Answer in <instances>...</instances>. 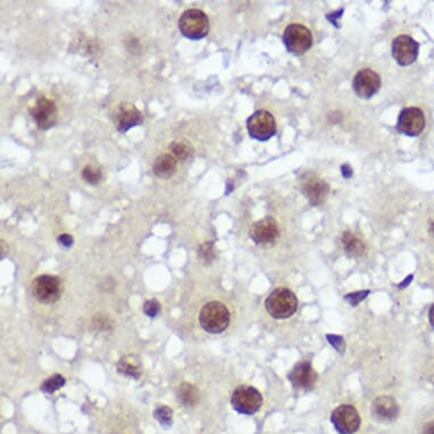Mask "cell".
<instances>
[{
    "label": "cell",
    "instance_id": "cell-3",
    "mask_svg": "<svg viewBox=\"0 0 434 434\" xmlns=\"http://www.w3.org/2000/svg\"><path fill=\"white\" fill-rule=\"evenodd\" d=\"M178 30L190 40H200L210 31V19L201 10L190 8L182 12L178 19Z\"/></svg>",
    "mask_w": 434,
    "mask_h": 434
},
{
    "label": "cell",
    "instance_id": "cell-14",
    "mask_svg": "<svg viewBox=\"0 0 434 434\" xmlns=\"http://www.w3.org/2000/svg\"><path fill=\"white\" fill-rule=\"evenodd\" d=\"M419 44L410 35H399L392 42V56L401 66L410 65L419 57Z\"/></svg>",
    "mask_w": 434,
    "mask_h": 434
},
{
    "label": "cell",
    "instance_id": "cell-6",
    "mask_svg": "<svg viewBox=\"0 0 434 434\" xmlns=\"http://www.w3.org/2000/svg\"><path fill=\"white\" fill-rule=\"evenodd\" d=\"M250 137L256 140L266 141L276 133L274 116L267 110H257L247 119Z\"/></svg>",
    "mask_w": 434,
    "mask_h": 434
},
{
    "label": "cell",
    "instance_id": "cell-12",
    "mask_svg": "<svg viewBox=\"0 0 434 434\" xmlns=\"http://www.w3.org/2000/svg\"><path fill=\"white\" fill-rule=\"evenodd\" d=\"M115 126L121 133H125L132 128L144 123V114L130 103H119L112 114Z\"/></svg>",
    "mask_w": 434,
    "mask_h": 434
},
{
    "label": "cell",
    "instance_id": "cell-33",
    "mask_svg": "<svg viewBox=\"0 0 434 434\" xmlns=\"http://www.w3.org/2000/svg\"><path fill=\"white\" fill-rule=\"evenodd\" d=\"M428 319H430V323H431L432 326L434 328V303L432 305L431 308H430V312H428Z\"/></svg>",
    "mask_w": 434,
    "mask_h": 434
},
{
    "label": "cell",
    "instance_id": "cell-8",
    "mask_svg": "<svg viewBox=\"0 0 434 434\" xmlns=\"http://www.w3.org/2000/svg\"><path fill=\"white\" fill-rule=\"evenodd\" d=\"M331 422L340 434L356 433L360 426V414L351 405H341L332 412Z\"/></svg>",
    "mask_w": 434,
    "mask_h": 434
},
{
    "label": "cell",
    "instance_id": "cell-13",
    "mask_svg": "<svg viewBox=\"0 0 434 434\" xmlns=\"http://www.w3.org/2000/svg\"><path fill=\"white\" fill-rule=\"evenodd\" d=\"M30 112L37 128L41 130H48L56 124L58 110L56 103L53 100L46 97L39 98L35 106L30 110Z\"/></svg>",
    "mask_w": 434,
    "mask_h": 434
},
{
    "label": "cell",
    "instance_id": "cell-22",
    "mask_svg": "<svg viewBox=\"0 0 434 434\" xmlns=\"http://www.w3.org/2000/svg\"><path fill=\"white\" fill-rule=\"evenodd\" d=\"M169 150L172 151L175 158L178 160H185L194 153V148L190 142L185 140L173 141Z\"/></svg>",
    "mask_w": 434,
    "mask_h": 434
},
{
    "label": "cell",
    "instance_id": "cell-35",
    "mask_svg": "<svg viewBox=\"0 0 434 434\" xmlns=\"http://www.w3.org/2000/svg\"><path fill=\"white\" fill-rule=\"evenodd\" d=\"M430 232H431V235L434 237V223L431 225V228H430Z\"/></svg>",
    "mask_w": 434,
    "mask_h": 434
},
{
    "label": "cell",
    "instance_id": "cell-19",
    "mask_svg": "<svg viewBox=\"0 0 434 434\" xmlns=\"http://www.w3.org/2000/svg\"><path fill=\"white\" fill-rule=\"evenodd\" d=\"M117 371L124 376L137 380L140 378L142 367H141L140 360H137V357L128 355L121 358L117 362Z\"/></svg>",
    "mask_w": 434,
    "mask_h": 434
},
{
    "label": "cell",
    "instance_id": "cell-18",
    "mask_svg": "<svg viewBox=\"0 0 434 434\" xmlns=\"http://www.w3.org/2000/svg\"><path fill=\"white\" fill-rule=\"evenodd\" d=\"M178 169V160L171 153H162L156 157L153 160V172L157 178H172Z\"/></svg>",
    "mask_w": 434,
    "mask_h": 434
},
{
    "label": "cell",
    "instance_id": "cell-16",
    "mask_svg": "<svg viewBox=\"0 0 434 434\" xmlns=\"http://www.w3.org/2000/svg\"><path fill=\"white\" fill-rule=\"evenodd\" d=\"M287 378L296 389L310 390L317 381V374L308 360H303L294 366L287 375Z\"/></svg>",
    "mask_w": 434,
    "mask_h": 434
},
{
    "label": "cell",
    "instance_id": "cell-1",
    "mask_svg": "<svg viewBox=\"0 0 434 434\" xmlns=\"http://www.w3.org/2000/svg\"><path fill=\"white\" fill-rule=\"evenodd\" d=\"M199 323L201 328L212 335H219L230 324V312L224 303L210 301L200 310Z\"/></svg>",
    "mask_w": 434,
    "mask_h": 434
},
{
    "label": "cell",
    "instance_id": "cell-27",
    "mask_svg": "<svg viewBox=\"0 0 434 434\" xmlns=\"http://www.w3.org/2000/svg\"><path fill=\"white\" fill-rule=\"evenodd\" d=\"M160 303L157 299L147 300L144 305V312L148 317H156L160 312Z\"/></svg>",
    "mask_w": 434,
    "mask_h": 434
},
{
    "label": "cell",
    "instance_id": "cell-4",
    "mask_svg": "<svg viewBox=\"0 0 434 434\" xmlns=\"http://www.w3.org/2000/svg\"><path fill=\"white\" fill-rule=\"evenodd\" d=\"M31 287L33 297L46 305L56 303L62 296V282L55 275H39L32 281Z\"/></svg>",
    "mask_w": 434,
    "mask_h": 434
},
{
    "label": "cell",
    "instance_id": "cell-28",
    "mask_svg": "<svg viewBox=\"0 0 434 434\" xmlns=\"http://www.w3.org/2000/svg\"><path fill=\"white\" fill-rule=\"evenodd\" d=\"M371 294L369 290L364 291H357V292H351V294H348L344 296V299L346 301L351 305V306L355 307L358 305V303H362V300L365 299L369 294Z\"/></svg>",
    "mask_w": 434,
    "mask_h": 434
},
{
    "label": "cell",
    "instance_id": "cell-15",
    "mask_svg": "<svg viewBox=\"0 0 434 434\" xmlns=\"http://www.w3.org/2000/svg\"><path fill=\"white\" fill-rule=\"evenodd\" d=\"M249 235L253 242L260 246H269V244H274L280 235L278 222L271 216L260 219L251 226Z\"/></svg>",
    "mask_w": 434,
    "mask_h": 434
},
{
    "label": "cell",
    "instance_id": "cell-17",
    "mask_svg": "<svg viewBox=\"0 0 434 434\" xmlns=\"http://www.w3.org/2000/svg\"><path fill=\"white\" fill-rule=\"evenodd\" d=\"M372 412L380 422H392L399 415V406L394 398L381 396L373 401Z\"/></svg>",
    "mask_w": 434,
    "mask_h": 434
},
{
    "label": "cell",
    "instance_id": "cell-24",
    "mask_svg": "<svg viewBox=\"0 0 434 434\" xmlns=\"http://www.w3.org/2000/svg\"><path fill=\"white\" fill-rule=\"evenodd\" d=\"M198 258L205 265H210L216 258V250L214 242H203L198 250Z\"/></svg>",
    "mask_w": 434,
    "mask_h": 434
},
{
    "label": "cell",
    "instance_id": "cell-9",
    "mask_svg": "<svg viewBox=\"0 0 434 434\" xmlns=\"http://www.w3.org/2000/svg\"><path fill=\"white\" fill-rule=\"evenodd\" d=\"M300 190L305 194V197L310 200V203L314 206L324 203L328 197L330 187L314 173H305L299 180Z\"/></svg>",
    "mask_w": 434,
    "mask_h": 434
},
{
    "label": "cell",
    "instance_id": "cell-23",
    "mask_svg": "<svg viewBox=\"0 0 434 434\" xmlns=\"http://www.w3.org/2000/svg\"><path fill=\"white\" fill-rule=\"evenodd\" d=\"M66 383V380L62 375L53 374L47 380H44V383L41 385V391L46 392V394H53L57 390H60V387H64Z\"/></svg>",
    "mask_w": 434,
    "mask_h": 434
},
{
    "label": "cell",
    "instance_id": "cell-2",
    "mask_svg": "<svg viewBox=\"0 0 434 434\" xmlns=\"http://www.w3.org/2000/svg\"><path fill=\"white\" fill-rule=\"evenodd\" d=\"M265 308L274 319H289L297 310L298 299L287 287H278L266 298Z\"/></svg>",
    "mask_w": 434,
    "mask_h": 434
},
{
    "label": "cell",
    "instance_id": "cell-31",
    "mask_svg": "<svg viewBox=\"0 0 434 434\" xmlns=\"http://www.w3.org/2000/svg\"><path fill=\"white\" fill-rule=\"evenodd\" d=\"M57 241L60 246L65 248L72 247L73 244H74V239H73L72 235H67V233L60 235Z\"/></svg>",
    "mask_w": 434,
    "mask_h": 434
},
{
    "label": "cell",
    "instance_id": "cell-21",
    "mask_svg": "<svg viewBox=\"0 0 434 434\" xmlns=\"http://www.w3.org/2000/svg\"><path fill=\"white\" fill-rule=\"evenodd\" d=\"M342 244L346 253L351 257L362 256L365 251V244L360 237L353 232H344L342 235Z\"/></svg>",
    "mask_w": 434,
    "mask_h": 434
},
{
    "label": "cell",
    "instance_id": "cell-30",
    "mask_svg": "<svg viewBox=\"0 0 434 434\" xmlns=\"http://www.w3.org/2000/svg\"><path fill=\"white\" fill-rule=\"evenodd\" d=\"M326 339L330 341V344L335 348V349L340 353H344V337L340 335H328Z\"/></svg>",
    "mask_w": 434,
    "mask_h": 434
},
{
    "label": "cell",
    "instance_id": "cell-29",
    "mask_svg": "<svg viewBox=\"0 0 434 434\" xmlns=\"http://www.w3.org/2000/svg\"><path fill=\"white\" fill-rule=\"evenodd\" d=\"M94 325L99 331H108L112 328V322L108 315L101 316L100 314L94 316Z\"/></svg>",
    "mask_w": 434,
    "mask_h": 434
},
{
    "label": "cell",
    "instance_id": "cell-26",
    "mask_svg": "<svg viewBox=\"0 0 434 434\" xmlns=\"http://www.w3.org/2000/svg\"><path fill=\"white\" fill-rule=\"evenodd\" d=\"M153 417L162 426L169 428L172 425L173 410L169 406L157 407L156 410H153Z\"/></svg>",
    "mask_w": 434,
    "mask_h": 434
},
{
    "label": "cell",
    "instance_id": "cell-25",
    "mask_svg": "<svg viewBox=\"0 0 434 434\" xmlns=\"http://www.w3.org/2000/svg\"><path fill=\"white\" fill-rule=\"evenodd\" d=\"M82 178L89 185H96L101 181L103 172L96 166L89 164V165L85 166V169H82Z\"/></svg>",
    "mask_w": 434,
    "mask_h": 434
},
{
    "label": "cell",
    "instance_id": "cell-20",
    "mask_svg": "<svg viewBox=\"0 0 434 434\" xmlns=\"http://www.w3.org/2000/svg\"><path fill=\"white\" fill-rule=\"evenodd\" d=\"M178 403L185 407H194L199 401V390L190 383H182L176 392Z\"/></svg>",
    "mask_w": 434,
    "mask_h": 434
},
{
    "label": "cell",
    "instance_id": "cell-32",
    "mask_svg": "<svg viewBox=\"0 0 434 434\" xmlns=\"http://www.w3.org/2000/svg\"><path fill=\"white\" fill-rule=\"evenodd\" d=\"M422 434H434V421L426 423L424 428H423Z\"/></svg>",
    "mask_w": 434,
    "mask_h": 434
},
{
    "label": "cell",
    "instance_id": "cell-5",
    "mask_svg": "<svg viewBox=\"0 0 434 434\" xmlns=\"http://www.w3.org/2000/svg\"><path fill=\"white\" fill-rule=\"evenodd\" d=\"M232 407L244 415H253L260 410L262 396L256 387L250 385L237 387L231 398Z\"/></svg>",
    "mask_w": 434,
    "mask_h": 434
},
{
    "label": "cell",
    "instance_id": "cell-11",
    "mask_svg": "<svg viewBox=\"0 0 434 434\" xmlns=\"http://www.w3.org/2000/svg\"><path fill=\"white\" fill-rule=\"evenodd\" d=\"M381 87V78L378 73L371 69L358 71L353 80V89L355 94L362 99L373 97Z\"/></svg>",
    "mask_w": 434,
    "mask_h": 434
},
{
    "label": "cell",
    "instance_id": "cell-34",
    "mask_svg": "<svg viewBox=\"0 0 434 434\" xmlns=\"http://www.w3.org/2000/svg\"><path fill=\"white\" fill-rule=\"evenodd\" d=\"M412 275H410V276H408V278H405V281H403V283H401V285H399L400 287H406V285H408L410 283V281H412Z\"/></svg>",
    "mask_w": 434,
    "mask_h": 434
},
{
    "label": "cell",
    "instance_id": "cell-10",
    "mask_svg": "<svg viewBox=\"0 0 434 434\" xmlns=\"http://www.w3.org/2000/svg\"><path fill=\"white\" fill-rule=\"evenodd\" d=\"M424 112L417 107H408L401 110L398 117L397 130L408 137H417L425 128Z\"/></svg>",
    "mask_w": 434,
    "mask_h": 434
},
{
    "label": "cell",
    "instance_id": "cell-7",
    "mask_svg": "<svg viewBox=\"0 0 434 434\" xmlns=\"http://www.w3.org/2000/svg\"><path fill=\"white\" fill-rule=\"evenodd\" d=\"M285 47L294 55H303L312 47V32L303 24H290L285 28L283 35Z\"/></svg>",
    "mask_w": 434,
    "mask_h": 434
}]
</instances>
